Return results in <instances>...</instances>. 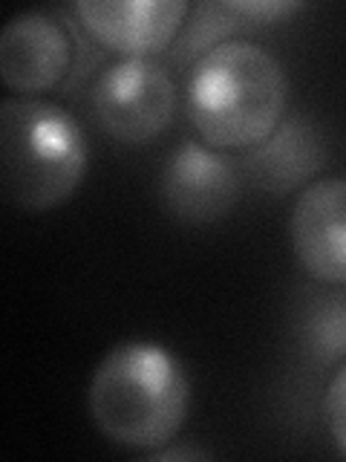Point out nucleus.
Segmentation results:
<instances>
[{
  "label": "nucleus",
  "instance_id": "1",
  "mask_svg": "<svg viewBox=\"0 0 346 462\" xmlns=\"http://www.w3.org/2000/svg\"><path fill=\"white\" fill-rule=\"evenodd\" d=\"M286 69L254 41L216 43L187 72V119L216 151H251L286 119Z\"/></svg>",
  "mask_w": 346,
  "mask_h": 462
},
{
  "label": "nucleus",
  "instance_id": "2",
  "mask_svg": "<svg viewBox=\"0 0 346 462\" xmlns=\"http://www.w3.org/2000/svg\"><path fill=\"white\" fill-rule=\"evenodd\" d=\"M191 382L179 358L153 341H122L98 361L86 390L96 428L122 448L156 451L179 433Z\"/></svg>",
  "mask_w": 346,
  "mask_h": 462
},
{
  "label": "nucleus",
  "instance_id": "3",
  "mask_svg": "<svg viewBox=\"0 0 346 462\" xmlns=\"http://www.w3.org/2000/svg\"><path fill=\"white\" fill-rule=\"evenodd\" d=\"M81 125L52 101L9 96L0 105L4 194L21 211H52L78 191L86 173Z\"/></svg>",
  "mask_w": 346,
  "mask_h": 462
},
{
  "label": "nucleus",
  "instance_id": "4",
  "mask_svg": "<svg viewBox=\"0 0 346 462\" xmlns=\"http://www.w3.org/2000/svg\"><path fill=\"white\" fill-rule=\"evenodd\" d=\"M93 113L105 134L124 144H148L177 113V84L153 58H122L98 76Z\"/></svg>",
  "mask_w": 346,
  "mask_h": 462
},
{
  "label": "nucleus",
  "instance_id": "5",
  "mask_svg": "<svg viewBox=\"0 0 346 462\" xmlns=\"http://www.w3.org/2000/svg\"><path fill=\"white\" fill-rule=\"evenodd\" d=\"M288 237L297 263L314 281L346 286V177H329L300 191Z\"/></svg>",
  "mask_w": 346,
  "mask_h": 462
},
{
  "label": "nucleus",
  "instance_id": "6",
  "mask_svg": "<svg viewBox=\"0 0 346 462\" xmlns=\"http://www.w3.org/2000/svg\"><path fill=\"white\" fill-rule=\"evenodd\" d=\"M240 197V168L216 148L185 142L170 153L162 171V199L182 223H214Z\"/></svg>",
  "mask_w": 346,
  "mask_h": 462
},
{
  "label": "nucleus",
  "instance_id": "7",
  "mask_svg": "<svg viewBox=\"0 0 346 462\" xmlns=\"http://www.w3.org/2000/svg\"><path fill=\"white\" fill-rule=\"evenodd\" d=\"M72 67L69 32L52 14L23 12L0 32V79L14 93H47Z\"/></svg>",
  "mask_w": 346,
  "mask_h": 462
},
{
  "label": "nucleus",
  "instance_id": "8",
  "mask_svg": "<svg viewBox=\"0 0 346 462\" xmlns=\"http://www.w3.org/2000/svg\"><path fill=\"white\" fill-rule=\"evenodd\" d=\"M76 14L98 43L127 58H150L179 35L182 0H78Z\"/></svg>",
  "mask_w": 346,
  "mask_h": 462
},
{
  "label": "nucleus",
  "instance_id": "9",
  "mask_svg": "<svg viewBox=\"0 0 346 462\" xmlns=\"http://www.w3.org/2000/svg\"><path fill=\"white\" fill-rule=\"evenodd\" d=\"M326 148L306 116H286L278 130L242 156L245 177L269 194H288L323 168Z\"/></svg>",
  "mask_w": 346,
  "mask_h": 462
},
{
  "label": "nucleus",
  "instance_id": "10",
  "mask_svg": "<svg viewBox=\"0 0 346 462\" xmlns=\"http://www.w3.org/2000/svg\"><path fill=\"white\" fill-rule=\"evenodd\" d=\"M300 336L306 341V350L323 365L346 358V289L314 295L306 303Z\"/></svg>",
  "mask_w": 346,
  "mask_h": 462
},
{
  "label": "nucleus",
  "instance_id": "11",
  "mask_svg": "<svg viewBox=\"0 0 346 462\" xmlns=\"http://www.w3.org/2000/svg\"><path fill=\"white\" fill-rule=\"evenodd\" d=\"M323 419L332 442L346 457V365L338 367L323 393Z\"/></svg>",
  "mask_w": 346,
  "mask_h": 462
},
{
  "label": "nucleus",
  "instance_id": "12",
  "mask_svg": "<svg viewBox=\"0 0 346 462\" xmlns=\"http://www.w3.org/2000/svg\"><path fill=\"white\" fill-rule=\"evenodd\" d=\"M228 6L245 21H271L300 9V4H288V0H242V4H228Z\"/></svg>",
  "mask_w": 346,
  "mask_h": 462
},
{
  "label": "nucleus",
  "instance_id": "13",
  "mask_svg": "<svg viewBox=\"0 0 346 462\" xmlns=\"http://www.w3.org/2000/svg\"><path fill=\"white\" fill-rule=\"evenodd\" d=\"M170 459H211V454L199 451V448H156V451H150V462H170Z\"/></svg>",
  "mask_w": 346,
  "mask_h": 462
}]
</instances>
